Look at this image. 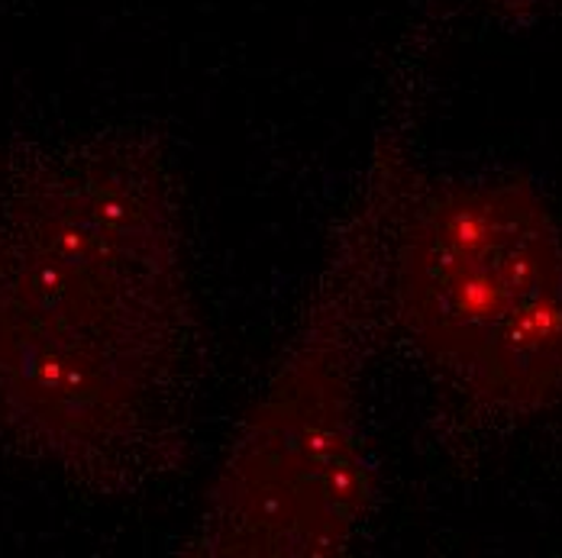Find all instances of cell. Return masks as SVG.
Wrapping results in <instances>:
<instances>
[{
    "instance_id": "3957f363",
    "label": "cell",
    "mask_w": 562,
    "mask_h": 558,
    "mask_svg": "<svg viewBox=\"0 0 562 558\" xmlns=\"http://www.w3.org/2000/svg\"><path fill=\"white\" fill-rule=\"evenodd\" d=\"M389 323L437 385L495 420L562 397V224L524 174L414 181L389 265Z\"/></svg>"
},
{
    "instance_id": "6da1fadb",
    "label": "cell",
    "mask_w": 562,
    "mask_h": 558,
    "mask_svg": "<svg viewBox=\"0 0 562 558\" xmlns=\"http://www.w3.org/2000/svg\"><path fill=\"white\" fill-rule=\"evenodd\" d=\"M201 310L181 184L156 133L33 152L0 194V426L88 488L188 458Z\"/></svg>"
},
{
    "instance_id": "7a4b0ae2",
    "label": "cell",
    "mask_w": 562,
    "mask_h": 558,
    "mask_svg": "<svg viewBox=\"0 0 562 558\" xmlns=\"http://www.w3.org/2000/svg\"><path fill=\"white\" fill-rule=\"evenodd\" d=\"M417 168L411 133L382 126L272 375L204 491L184 556L334 558L369 523L379 475L362 385L389 323V265Z\"/></svg>"
}]
</instances>
